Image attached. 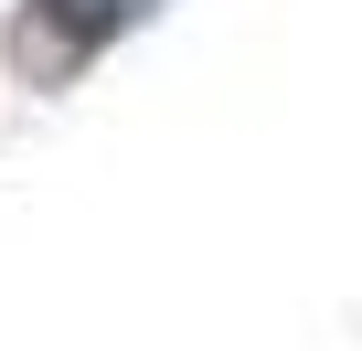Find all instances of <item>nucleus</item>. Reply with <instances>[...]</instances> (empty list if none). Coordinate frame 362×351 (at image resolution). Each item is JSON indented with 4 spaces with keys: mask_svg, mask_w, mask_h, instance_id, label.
<instances>
[{
    "mask_svg": "<svg viewBox=\"0 0 362 351\" xmlns=\"http://www.w3.org/2000/svg\"><path fill=\"white\" fill-rule=\"evenodd\" d=\"M149 11V0H33L22 11V32H11V54L33 64V75H64L75 54H96L107 32H128Z\"/></svg>",
    "mask_w": 362,
    "mask_h": 351,
    "instance_id": "nucleus-1",
    "label": "nucleus"
}]
</instances>
